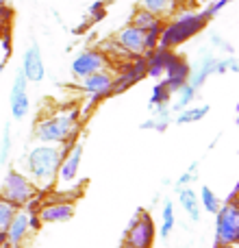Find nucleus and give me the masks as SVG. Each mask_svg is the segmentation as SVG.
Instances as JSON below:
<instances>
[{
  "mask_svg": "<svg viewBox=\"0 0 239 248\" xmlns=\"http://www.w3.org/2000/svg\"><path fill=\"white\" fill-rule=\"evenodd\" d=\"M63 159V146L37 144L26 153L24 157V174L30 179V183L37 187V192L46 194L55 187L59 163Z\"/></svg>",
  "mask_w": 239,
  "mask_h": 248,
  "instance_id": "nucleus-1",
  "label": "nucleus"
},
{
  "mask_svg": "<svg viewBox=\"0 0 239 248\" xmlns=\"http://www.w3.org/2000/svg\"><path fill=\"white\" fill-rule=\"evenodd\" d=\"M78 133V111H57L44 116L35 122L33 137L39 144L50 146H72Z\"/></svg>",
  "mask_w": 239,
  "mask_h": 248,
  "instance_id": "nucleus-2",
  "label": "nucleus"
},
{
  "mask_svg": "<svg viewBox=\"0 0 239 248\" xmlns=\"http://www.w3.org/2000/svg\"><path fill=\"white\" fill-rule=\"evenodd\" d=\"M174 16L176 17L172 22L163 24L161 37H159V46L170 48V50H174L176 46L194 39L209 24V20H207V16L202 11H179Z\"/></svg>",
  "mask_w": 239,
  "mask_h": 248,
  "instance_id": "nucleus-3",
  "label": "nucleus"
},
{
  "mask_svg": "<svg viewBox=\"0 0 239 248\" xmlns=\"http://www.w3.org/2000/svg\"><path fill=\"white\" fill-rule=\"evenodd\" d=\"M35 194H37V187L30 183L29 176L15 168H9L2 179V185H0V198L11 202L15 209H22Z\"/></svg>",
  "mask_w": 239,
  "mask_h": 248,
  "instance_id": "nucleus-4",
  "label": "nucleus"
},
{
  "mask_svg": "<svg viewBox=\"0 0 239 248\" xmlns=\"http://www.w3.org/2000/svg\"><path fill=\"white\" fill-rule=\"evenodd\" d=\"M215 242L233 248L239 242V205L222 202L215 214Z\"/></svg>",
  "mask_w": 239,
  "mask_h": 248,
  "instance_id": "nucleus-5",
  "label": "nucleus"
},
{
  "mask_svg": "<svg viewBox=\"0 0 239 248\" xmlns=\"http://www.w3.org/2000/svg\"><path fill=\"white\" fill-rule=\"evenodd\" d=\"M154 240H157V227L152 222V216L146 209H139V220L133 227L124 229L120 248H152Z\"/></svg>",
  "mask_w": 239,
  "mask_h": 248,
  "instance_id": "nucleus-6",
  "label": "nucleus"
},
{
  "mask_svg": "<svg viewBox=\"0 0 239 248\" xmlns=\"http://www.w3.org/2000/svg\"><path fill=\"white\" fill-rule=\"evenodd\" d=\"M113 77H116V72H113L111 68H107V70H100V72L90 74V77L78 78V90H81L83 94L90 96L87 111H90V109H94L100 100H105V98H109V96H111Z\"/></svg>",
  "mask_w": 239,
  "mask_h": 248,
  "instance_id": "nucleus-7",
  "label": "nucleus"
},
{
  "mask_svg": "<svg viewBox=\"0 0 239 248\" xmlns=\"http://www.w3.org/2000/svg\"><path fill=\"white\" fill-rule=\"evenodd\" d=\"M146 78V59L144 57H135V59H126L120 63L118 74L113 77V90L111 96L124 94L126 90H131L135 83Z\"/></svg>",
  "mask_w": 239,
  "mask_h": 248,
  "instance_id": "nucleus-8",
  "label": "nucleus"
},
{
  "mask_svg": "<svg viewBox=\"0 0 239 248\" xmlns=\"http://www.w3.org/2000/svg\"><path fill=\"white\" fill-rule=\"evenodd\" d=\"M107 68H111V61L107 59V55L100 48H85V50H81L72 59V65H70V70H72V74L76 78L90 77V74L107 70Z\"/></svg>",
  "mask_w": 239,
  "mask_h": 248,
  "instance_id": "nucleus-9",
  "label": "nucleus"
},
{
  "mask_svg": "<svg viewBox=\"0 0 239 248\" xmlns=\"http://www.w3.org/2000/svg\"><path fill=\"white\" fill-rule=\"evenodd\" d=\"M83 141H74L72 146L63 148V159L59 163V172H57V183L61 187H70L74 181L78 179V170H81V161H83Z\"/></svg>",
  "mask_w": 239,
  "mask_h": 248,
  "instance_id": "nucleus-10",
  "label": "nucleus"
},
{
  "mask_svg": "<svg viewBox=\"0 0 239 248\" xmlns=\"http://www.w3.org/2000/svg\"><path fill=\"white\" fill-rule=\"evenodd\" d=\"M39 220L44 224H59V222H68L74 218V202L63 201L57 194H50L48 198H44L42 207L37 211Z\"/></svg>",
  "mask_w": 239,
  "mask_h": 248,
  "instance_id": "nucleus-11",
  "label": "nucleus"
},
{
  "mask_svg": "<svg viewBox=\"0 0 239 248\" xmlns=\"http://www.w3.org/2000/svg\"><path fill=\"white\" fill-rule=\"evenodd\" d=\"M9 109H11L13 120H24L30 111V96H29V83L17 70L13 77V85L9 92Z\"/></svg>",
  "mask_w": 239,
  "mask_h": 248,
  "instance_id": "nucleus-12",
  "label": "nucleus"
},
{
  "mask_svg": "<svg viewBox=\"0 0 239 248\" xmlns=\"http://www.w3.org/2000/svg\"><path fill=\"white\" fill-rule=\"evenodd\" d=\"M22 77L26 78V83H42L46 77V68H44V59H42V50H39V44L30 42L26 46L24 55H22V68H20Z\"/></svg>",
  "mask_w": 239,
  "mask_h": 248,
  "instance_id": "nucleus-13",
  "label": "nucleus"
},
{
  "mask_svg": "<svg viewBox=\"0 0 239 248\" xmlns=\"http://www.w3.org/2000/svg\"><path fill=\"white\" fill-rule=\"evenodd\" d=\"M113 39L118 42V46L124 50V55L128 59H135V57H144L146 55V46H144V31L135 29V26L126 24L113 35Z\"/></svg>",
  "mask_w": 239,
  "mask_h": 248,
  "instance_id": "nucleus-14",
  "label": "nucleus"
},
{
  "mask_svg": "<svg viewBox=\"0 0 239 248\" xmlns=\"http://www.w3.org/2000/svg\"><path fill=\"white\" fill-rule=\"evenodd\" d=\"M215 61H218V57H215L211 50H207V52H200V55H198V59L194 61V63H189V78H187V83L196 92L200 90L207 81H209L211 74H215Z\"/></svg>",
  "mask_w": 239,
  "mask_h": 248,
  "instance_id": "nucleus-15",
  "label": "nucleus"
},
{
  "mask_svg": "<svg viewBox=\"0 0 239 248\" xmlns=\"http://www.w3.org/2000/svg\"><path fill=\"white\" fill-rule=\"evenodd\" d=\"M163 77H165L163 81H165L167 90H170L172 96H174L176 92H179L180 87L187 83V78H189V63H187V59H185V57H180V55H174V57H172V61L167 63Z\"/></svg>",
  "mask_w": 239,
  "mask_h": 248,
  "instance_id": "nucleus-16",
  "label": "nucleus"
},
{
  "mask_svg": "<svg viewBox=\"0 0 239 248\" xmlns=\"http://www.w3.org/2000/svg\"><path fill=\"white\" fill-rule=\"evenodd\" d=\"M29 235H30L29 214H26L24 209H17L13 220L9 222V227L4 229V240H7L9 246H24Z\"/></svg>",
  "mask_w": 239,
  "mask_h": 248,
  "instance_id": "nucleus-17",
  "label": "nucleus"
},
{
  "mask_svg": "<svg viewBox=\"0 0 239 248\" xmlns=\"http://www.w3.org/2000/svg\"><path fill=\"white\" fill-rule=\"evenodd\" d=\"M176 52L170 50V48H163L157 46L154 50L146 52L144 59H146V77H152V78H163V72H165L167 63L172 61Z\"/></svg>",
  "mask_w": 239,
  "mask_h": 248,
  "instance_id": "nucleus-18",
  "label": "nucleus"
},
{
  "mask_svg": "<svg viewBox=\"0 0 239 248\" xmlns=\"http://www.w3.org/2000/svg\"><path fill=\"white\" fill-rule=\"evenodd\" d=\"M176 194H179V205L183 207V211L187 214V218L192 220V222H200L202 209H200L198 194L194 192L192 187H180V189H176Z\"/></svg>",
  "mask_w": 239,
  "mask_h": 248,
  "instance_id": "nucleus-19",
  "label": "nucleus"
},
{
  "mask_svg": "<svg viewBox=\"0 0 239 248\" xmlns=\"http://www.w3.org/2000/svg\"><path fill=\"white\" fill-rule=\"evenodd\" d=\"M172 122V111L170 107H159V109H152V116L148 120H144L139 124L141 131H157V133H163Z\"/></svg>",
  "mask_w": 239,
  "mask_h": 248,
  "instance_id": "nucleus-20",
  "label": "nucleus"
},
{
  "mask_svg": "<svg viewBox=\"0 0 239 248\" xmlns=\"http://www.w3.org/2000/svg\"><path fill=\"white\" fill-rule=\"evenodd\" d=\"M137 7L150 11L152 16H157L159 20H165V17L174 16V13L179 11V7H176L172 0H139Z\"/></svg>",
  "mask_w": 239,
  "mask_h": 248,
  "instance_id": "nucleus-21",
  "label": "nucleus"
},
{
  "mask_svg": "<svg viewBox=\"0 0 239 248\" xmlns=\"http://www.w3.org/2000/svg\"><path fill=\"white\" fill-rule=\"evenodd\" d=\"M163 22H165V20H159V17L152 16L150 11H146V9H139V7H137L135 11H133V16H131V20H128V24L146 33V31H150L152 26H159V24H163Z\"/></svg>",
  "mask_w": 239,
  "mask_h": 248,
  "instance_id": "nucleus-22",
  "label": "nucleus"
},
{
  "mask_svg": "<svg viewBox=\"0 0 239 248\" xmlns=\"http://www.w3.org/2000/svg\"><path fill=\"white\" fill-rule=\"evenodd\" d=\"M211 111V107L209 105H198V107H187V109H183V111H179L176 113V118H174V122L176 124H194V122H200V120H205V116Z\"/></svg>",
  "mask_w": 239,
  "mask_h": 248,
  "instance_id": "nucleus-23",
  "label": "nucleus"
},
{
  "mask_svg": "<svg viewBox=\"0 0 239 248\" xmlns=\"http://www.w3.org/2000/svg\"><path fill=\"white\" fill-rule=\"evenodd\" d=\"M170 100H172V92L167 90L165 81H159L157 85H152V94H150L148 100V109H159V107H170Z\"/></svg>",
  "mask_w": 239,
  "mask_h": 248,
  "instance_id": "nucleus-24",
  "label": "nucleus"
},
{
  "mask_svg": "<svg viewBox=\"0 0 239 248\" xmlns=\"http://www.w3.org/2000/svg\"><path fill=\"white\" fill-rule=\"evenodd\" d=\"M196 94H198V92L194 90L189 83H185V85L174 94L176 100H174V105H170V111L172 113H179V111H183V109L192 107V103L196 100Z\"/></svg>",
  "mask_w": 239,
  "mask_h": 248,
  "instance_id": "nucleus-25",
  "label": "nucleus"
},
{
  "mask_svg": "<svg viewBox=\"0 0 239 248\" xmlns=\"http://www.w3.org/2000/svg\"><path fill=\"white\" fill-rule=\"evenodd\" d=\"M174 202H172V198H165L163 201V207H161V229H159V237H170L172 229H174Z\"/></svg>",
  "mask_w": 239,
  "mask_h": 248,
  "instance_id": "nucleus-26",
  "label": "nucleus"
},
{
  "mask_svg": "<svg viewBox=\"0 0 239 248\" xmlns=\"http://www.w3.org/2000/svg\"><path fill=\"white\" fill-rule=\"evenodd\" d=\"M198 201H200V209H205L207 214H218V209L222 207V198L209 187V185H202L200 194H198Z\"/></svg>",
  "mask_w": 239,
  "mask_h": 248,
  "instance_id": "nucleus-27",
  "label": "nucleus"
},
{
  "mask_svg": "<svg viewBox=\"0 0 239 248\" xmlns=\"http://www.w3.org/2000/svg\"><path fill=\"white\" fill-rule=\"evenodd\" d=\"M13 150V137H11V124H4L2 140H0V163H9Z\"/></svg>",
  "mask_w": 239,
  "mask_h": 248,
  "instance_id": "nucleus-28",
  "label": "nucleus"
},
{
  "mask_svg": "<svg viewBox=\"0 0 239 248\" xmlns=\"http://www.w3.org/2000/svg\"><path fill=\"white\" fill-rule=\"evenodd\" d=\"M163 24H165V22H163ZM163 24L152 26V29H150V31H146V33H144V46H146V52L154 50V48L159 46V37H161Z\"/></svg>",
  "mask_w": 239,
  "mask_h": 248,
  "instance_id": "nucleus-29",
  "label": "nucleus"
},
{
  "mask_svg": "<svg viewBox=\"0 0 239 248\" xmlns=\"http://www.w3.org/2000/svg\"><path fill=\"white\" fill-rule=\"evenodd\" d=\"M15 207L11 205V202H7V201H2L0 198V231L4 233V229L9 227V222L13 220V216H15Z\"/></svg>",
  "mask_w": 239,
  "mask_h": 248,
  "instance_id": "nucleus-30",
  "label": "nucleus"
},
{
  "mask_svg": "<svg viewBox=\"0 0 239 248\" xmlns=\"http://www.w3.org/2000/svg\"><path fill=\"white\" fill-rule=\"evenodd\" d=\"M226 72H239V61L235 55H228L226 59L215 61V74H226Z\"/></svg>",
  "mask_w": 239,
  "mask_h": 248,
  "instance_id": "nucleus-31",
  "label": "nucleus"
},
{
  "mask_svg": "<svg viewBox=\"0 0 239 248\" xmlns=\"http://www.w3.org/2000/svg\"><path fill=\"white\" fill-rule=\"evenodd\" d=\"M196 179H198V161H194L192 166H189V170H185L183 174L179 176V181H176L174 187H176V189H180V187H189V185H192Z\"/></svg>",
  "mask_w": 239,
  "mask_h": 248,
  "instance_id": "nucleus-32",
  "label": "nucleus"
},
{
  "mask_svg": "<svg viewBox=\"0 0 239 248\" xmlns=\"http://www.w3.org/2000/svg\"><path fill=\"white\" fill-rule=\"evenodd\" d=\"M11 17H13L11 7H2V4H0V35H2L4 31H9V26H11Z\"/></svg>",
  "mask_w": 239,
  "mask_h": 248,
  "instance_id": "nucleus-33",
  "label": "nucleus"
},
{
  "mask_svg": "<svg viewBox=\"0 0 239 248\" xmlns=\"http://www.w3.org/2000/svg\"><path fill=\"white\" fill-rule=\"evenodd\" d=\"M209 39H211V44H213L215 48H224V52H228V55H233L235 52V48H233V44H228L224 37H220L218 33H211L209 35Z\"/></svg>",
  "mask_w": 239,
  "mask_h": 248,
  "instance_id": "nucleus-34",
  "label": "nucleus"
},
{
  "mask_svg": "<svg viewBox=\"0 0 239 248\" xmlns=\"http://www.w3.org/2000/svg\"><path fill=\"white\" fill-rule=\"evenodd\" d=\"M91 17H90V22H100L105 17V4L103 2H94L91 4Z\"/></svg>",
  "mask_w": 239,
  "mask_h": 248,
  "instance_id": "nucleus-35",
  "label": "nucleus"
},
{
  "mask_svg": "<svg viewBox=\"0 0 239 248\" xmlns=\"http://www.w3.org/2000/svg\"><path fill=\"white\" fill-rule=\"evenodd\" d=\"M42 227H44V222L39 220V216L37 214H29V229H30V233H39V231H42Z\"/></svg>",
  "mask_w": 239,
  "mask_h": 248,
  "instance_id": "nucleus-36",
  "label": "nucleus"
},
{
  "mask_svg": "<svg viewBox=\"0 0 239 248\" xmlns=\"http://www.w3.org/2000/svg\"><path fill=\"white\" fill-rule=\"evenodd\" d=\"M237 192H239V185H235V187H233V192L228 194L226 202H237Z\"/></svg>",
  "mask_w": 239,
  "mask_h": 248,
  "instance_id": "nucleus-37",
  "label": "nucleus"
},
{
  "mask_svg": "<svg viewBox=\"0 0 239 248\" xmlns=\"http://www.w3.org/2000/svg\"><path fill=\"white\" fill-rule=\"evenodd\" d=\"M172 2H174L176 7H185V4H187V0H172Z\"/></svg>",
  "mask_w": 239,
  "mask_h": 248,
  "instance_id": "nucleus-38",
  "label": "nucleus"
},
{
  "mask_svg": "<svg viewBox=\"0 0 239 248\" xmlns=\"http://www.w3.org/2000/svg\"><path fill=\"white\" fill-rule=\"evenodd\" d=\"M4 65H7V61H0V77H2V72H4Z\"/></svg>",
  "mask_w": 239,
  "mask_h": 248,
  "instance_id": "nucleus-39",
  "label": "nucleus"
},
{
  "mask_svg": "<svg viewBox=\"0 0 239 248\" xmlns=\"http://www.w3.org/2000/svg\"><path fill=\"white\" fill-rule=\"evenodd\" d=\"M0 4L2 7H11V0H0Z\"/></svg>",
  "mask_w": 239,
  "mask_h": 248,
  "instance_id": "nucleus-40",
  "label": "nucleus"
},
{
  "mask_svg": "<svg viewBox=\"0 0 239 248\" xmlns=\"http://www.w3.org/2000/svg\"><path fill=\"white\" fill-rule=\"evenodd\" d=\"M2 244H7V240H4V233L0 231V246H2Z\"/></svg>",
  "mask_w": 239,
  "mask_h": 248,
  "instance_id": "nucleus-41",
  "label": "nucleus"
},
{
  "mask_svg": "<svg viewBox=\"0 0 239 248\" xmlns=\"http://www.w3.org/2000/svg\"><path fill=\"white\" fill-rule=\"evenodd\" d=\"M213 248H228V246H224V244H218V242H213Z\"/></svg>",
  "mask_w": 239,
  "mask_h": 248,
  "instance_id": "nucleus-42",
  "label": "nucleus"
},
{
  "mask_svg": "<svg viewBox=\"0 0 239 248\" xmlns=\"http://www.w3.org/2000/svg\"><path fill=\"white\" fill-rule=\"evenodd\" d=\"M7 248H24V246H9V244H7Z\"/></svg>",
  "mask_w": 239,
  "mask_h": 248,
  "instance_id": "nucleus-43",
  "label": "nucleus"
},
{
  "mask_svg": "<svg viewBox=\"0 0 239 248\" xmlns=\"http://www.w3.org/2000/svg\"><path fill=\"white\" fill-rule=\"evenodd\" d=\"M0 248H7V244H2V246H0Z\"/></svg>",
  "mask_w": 239,
  "mask_h": 248,
  "instance_id": "nucleus-44",
  "label": "nucleus"
}]
</instances>
